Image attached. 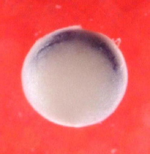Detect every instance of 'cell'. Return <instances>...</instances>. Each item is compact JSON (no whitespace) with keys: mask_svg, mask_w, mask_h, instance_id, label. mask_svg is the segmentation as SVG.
Segmentation results:
<instances>
[{"mask_svg":"<svg viewBox=\"0 0 150 154\" xmlns=\"http://www.w3.org/2000/svg\"><path fill=\"white\" fill-rule=\"evenodd\" d=\"M126 77L107 48L76 30L46 51L33 74L53 104L75 117L102 106Z\"/></svg>","mask_w":150,"mask_h":154,"instance_id":"6da1fadb","label":"cell"}]
</instances>
